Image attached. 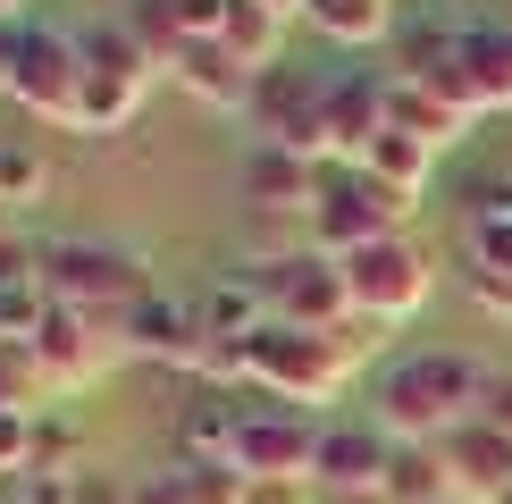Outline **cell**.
I'll return each mask as SVG.
<instances>
[{
	"label": "cell",
	"instance_id": "29",
	"mask_svg": "<svg viewBox=\"0 0 512 504\" xmlns=\"http://www.w3.org/2000/svg\"><path fill=\"white\" fill-rule=\"evenodd\" d=\"M479 420L512 437V370H487V378H479Z\"/></svg>",
	"mask_w": 512,
	"mask_h": 504
},
{
	"label": "cell",
	"instance_id": "1",
	"mask_svg": "<svg viewBox=\"0 0 512 504\" xmlns=\"http://www.w3.org/2000/svg\"><path fill=\"white\" fill-rule=\"evenodd\" d=\"M378 353V328L370 320H345V328H286V320H261L244 336V387L252 395H277V404H336L353 387V370Z\"/></svg>",
	"mask_w": 512,
	"mask_h": 504
},
{
	"label": "cell",
	"instance_id": "28",
	"mask_svg": "<svg viewBox=\"0 0 512 504\" xmlns=\"http://www.w3.org/2000/svg\"><path fill=\"white\" fill-rule=\"evenodd\" d=\"M34 395H42V378L26 362V345H0V412H34Z\"/></svg>",
	"mask_w": 512,
	"mask_h": 504
},
{
	"label": "cell",
	"instance_id": "27",
	"mask_svg": "<svg viewBox=\"0 0 512 504\" xmlns=\"http://www.w3.org/2000/svg\"><path fill=\"white\" fill-rule=\"evenodd\" d=\"M34 429H42V412H0V479L34 471Z\"/></svg>",
	"mask_w": 512,
	"mask_h": 504
},
{
	"label": "cell",
	"instance_id": "23",
	"mask_svg": "<svg viewBox=\"0 0 512 504\" xmlns=\"http://www.w3.org/2000/svg\"><path fill=\"white\" fill-rule=\"evenodd\" d=\"M378 496H387V504H445V496H454V479H445L437 446H395L387 488H378Z\"/></svg>",
	"mask_w": 512,
	"mask_h": 504
},
{
	"label": "cell",
	"instance_id": "6",
	"mask_svg": "<svg viewBox=\"0 0 512 504\" xmlns=\"http://www.w3.org/2000/svg\"><path fill=\"white\" fill-rule=\"evenodd\" d=\"M244 126L252 143H277V152H303V160H328V68H269L244 101Z\"/></svg>",
	"mask_w": 512,
	"mask_h": 504
},
{
	"label": "cell",
	"instance_id": "26",
	"mask_svg": "<svg viewBox=\"0 0 512 504\" xmlns=\"http://www.w3.org/2000/svg\"><path fill=\"white\" fill-rule=\"evenodd\" d=\"M462 269L512 278V219H462Z\"/></svg>",
	"mask_w": 512,
	"mask_h": 504
},
{
	"label": "cell",
	"instance_id": "15",
	"mask_svg": "<svg viewBox=\"0 0 512 504\" xmlns=\"http://www.w3.org/2000/svg\"><path fill=\"white\" fill-rule=\"evenodd\" d=\"M168 84H177V93H194L202 110H227V118H244V101H252V84H261V76H252V68H244L236 51H227L219 34H194L177 59H168Z\"/></svg>",
	"mask_w": 512,
	"mask_h": 504
},
{
	"label": "cell",
	"instance_id": "14",
	"mask_svg": "<svg viewBox=\"0 0 512 504\" xmlns=\"http://www.w3.org/2000/svg\"><path fill=\"white\" fill-rule=\"evenodd\" d=\"M437 462H445V479H454V496H471V504H504L512 496V437L487 429V420H462L454 437H437Z\"/></svg>",
	"mask_w": 512,
	"mask_h": 504
},
{
	"label": "cell",
	"instance_id": "30",
	"mask_svg": "<svg viewBox=\"0 0 512 504\" xmlns=\"http://www.w3.org/2000/svg\"><path fill=\"white\" fill-rule=\"evenodd\" d=\"M462 294H471L479 311H496V320H512V278H487V269H471V278H462Z\"/></svg>",
	"mask_w": 512,
	"mask_h": 504
},
{
	"label": "cell",
	"instance_id": "2",
	"mask_svg": "<svg viewBox=\"0 0 512 504\" xmlns=\"http://www.w3.org/2000/svg\"><path fill=\"white\" fill-rule=\"evenodd\" d=\"M479 362H462V353H395L387 370H378L370 387V420L395 437V446H437V437H454L462 420H479Z\"/></svg>",
	"mask_w": 512,
	"mask_h": 504
},
{
	"label": "cell",
	"instance_id": "20",
	"mask_svg": "<svg viewBox=\"0 0 512 504\" xmlns=\"http://www.w3.org/2000/svg\"><path fill=\"white\" fill-rule=\"evenodd\" d=\"M387 126H403V135H420L429 152H454L462 143V110H445L437 93H420V84H403V76H387Z\"/></svg>",
	"mask_w": 512,
	"mask_h": 504
},
{
	"label": "cell",
	"instance_id": "8",
	"mask_svg": "<svg viewBox=\"0 0 512 504\" xmlns=\"http://www.w3.org/2000/svg\"><path fill=\"white\" fill-rule=\"evenodd\" d=\"M244 278L261 286L269 320H286V328H345L353 320L345 261H328V252H261Z\"/></svg>",
	"mask_w": 512,
	"mask_h": 504
},
{
	"label": "cell",
	"instance_id": "24",
	"mask_svg": "<svg viewBox=\"0 0 512 504\" xmlns=\"http://www.w3.org/2000/svg\"><path fill=\"white\" fill-rule=\"evenodd\" d=\"M51 194V152L34 135H0V202L9 210H34Z\"/></svg>",
	"mask_w": 512,
	"mask_h": 504
},
{
	"label": "cell",
	"instance_id": "13",
	"mask_svg": "<svg viewBox=\"0 0 512 504\" xmlns=\"http://www.w3.org/2000/svg\"><path fill=\"white\" fill-rule=\"evenodd\" d=\"M387 135V76L370 68H328V160H370V143Z\"/></svg>",
	"mask_w": 512,
	"mask_h": 504
},
{
	"label": "cell",
	"instance_id": "7",
	"mask_svg": "<svg viewBox=\"0 0 512 504\" xmlns=\"http://www.w3.org/2000/svg\"><path fill=\"white\" fill-rule=\"evenodd\" d=\"M319 429H328V412H303V404H277V395H252V387H244L236 471H244V479H303V488H311Z\"/></svg>",
	"mask_w": 512,
	"mask_h": 504
},
{
	"label": "cell",
	"instance_id": "32",
	"mask_svg": "<svg viewBox=\"0 0 512 504\" xmlns=\"http://www.w3.org/2000/svg\"><path fill=\"white\" fill-rule=\"evenodd\" d=\"M311 488H303V479H252V496L244 504H303Z\"/></svg>",
	"mask_w": 512,
	"mask_h": 504
},
{
	"label": "cell",
	"instance_id": "9",
	"mask_svg": "<svg viewBox=\"0 0 512 504\" xmlns=\"http://www.w3.org/2000/svg\"><path fill=\"white\" fill-rule=\"evenodd\" d=\"M26 362L42 378V395H68V387H93L126 362V320H84V311H42V328L26 336Z\"/></svg>",
	"mask_w": 512,
	"mask_h": 504
},
{
	"label": "cell",
	"instance_id": "16",
	"mask_svg": "<svg viewBox=\"0 0 512 504\" xmlns=\"http://www.w3.org/2000/svg\"><path fill=\"white\" fill-rule=\"evenodd\" d=\"M319 177H328V160L277 152V143H252V152H244V202L261 210V219H277V210L311 219V202H319Z\"/></svg>",
	"mask_w": 512,
	"mask_h": 504
},
{
	"label": "cell",
	"instance_id": "33",
	"mask_svg": "<svg viewBox=\"0 0 512 504\" xmlns=\"http://www.w3.org/2000/svg\"><path fill=\"white\" fill-rule=\"evenodd\" d=\"M9 59H17V26L0 17V93H9Z\"/></svg>",
	"mask_w": 512,
	"mask_h": 504
},
{
	"label": "cell",
	"instance_id": "11",
	"mask_svg": "<svg viewBox=\"0 0 512 504\" xmlns=\"http://www.w3.org/2000/svg\"><path fill=\"white\" fill-rule=\"evenodd\" d=\"M387 462H395V437L378 429V420H328V429H319L311 488L319 496H378L387 488Z\"/></svg>",
	"mask_w": 512,
	"mask_h": 504
},
{
	"label": "cell",
	"instance_id": "18",
	"mask_svg": "<svg viewBox=\"0 0 512 504\" xmlns=\"http://www.w3.org/2000/svg\"><path fill=\"white\" fill-rule=\"evenodd\" d=\"M286 26H294V17L277 9V0H227V9H219V42L244 59L252 76L286 68Z\"/></svg>",
	"mask_w": 512,
	"mask_h": 504
},
{
	"label": "cell",
	"instance_id": "35",
	"mask_svg": "<svg viewBox=\"0 0 512 504\" xmlns=\"http://www.w3.org/2000/svg\"><path fill=\"white\" fill-rule=\"evenodd\" d=\"M445 504H471V496H445Z\"/></svg>",
	"mask_w": 512,
	"mask_h": 504
},
{
	"label": "cell",
	"instance_id": "19",
	"mask_svg": "<svg viewBox=\"0 0 512 504\" xmlns=\"http://www.w3.org/2000/svg\"><path fill=\"white\" fill-rule=\"evenodd\" d=\"M76 68L84 76H126V84H152L160 59L143 51L135 34L118 26V17H93V26H76Z\"/></svg>",
	"mask_w": 512,
	"mask_h": 504
},
{
	"label": "cell",
	"instance_id": "5",
	"mask_svg": "<svg viewBox=\"0 0 512 504\" xmlns=\"http://www.w3.org/2000/svg\"><path fill=\"white\" fill-rule=\"evenodd\" d=\"M345 294H353V320H370V328H395V320H412V311H429V294H437L429 244L387 236V244L345 252Z\"/></svg>",
	"mask_w": 512,
	"mask_h": 504
},
{
	"label": "cell",
	"instance_id": "10",
	"mask_svg": "<svg viewBox=\"0 0 512 504\" xmlns=\"http://www.w3.org/2000/svg\"><path fill=\"white\" fill-rule=\"evenodd\" d=\"M76 34L59 26H17V59H9V101L26 118H51V126H76Z\"/></svg>",
	"mask_w": 512,
	"mask_h": 504
},
{
	"label": "cell",
	"instance_id": "31",
	"mask_svg": "<svg viewBox=\"0 0 512 504\" xmlns=\"http://www.w3.org/2000/svg\"><path fill=\"white\" fill-rule=\"evenodd\" d=\"M135 504H194V496H185L177 462H168V471H152V479H135Z\"/></svg>",
	"mask_w": 512,
	"mask_h": 504
},
{
	"label": "cell",
	"instance_id": "21",
	"mask_svg": "<svg viewBox=\"0 0 512 504\" xmlns=\"http://www.w3.org/2000/svg\"><path fill=\"white\" fill-rule=\"evenodd\" d=\"M118 26L135 34L152 59H160V76H168V59H177L185 42H194V17H185V0H126V9H118Z\"/></svg>",
	"mask_w": 512,
	"mask_h": 504
},
{
	"label": "cell",
	"instance_id": "34",
	"mask_svg": "<svg viewBox=\"0 0 512 504\" xmlns=\"http://www.w3.org/2000/svg\"><path fill=\"white\" fill-rule=\"evenodd\" d=\"M9 9H17V0H0V17H9Z\"/></svg>",
	"mask_w": 512,
	"mask_h": 504
},
{
	"label": "cell",
	"instance_id": "12",
	"mask_svg": "<svg viewBox=\"0 0 512 504\" xmlns=\"http://www.w3.org/2000/svg\"><path fill=\"white\" fill-rule=\"evenodd\" d=\"M126 353H143V362L160 370H194L210 362V336H202V311L194 303H168V294H143L135 311H126Z\"/></svg>",
	"mask_w": 512,
	"mask_h": 504
},
{
	"label": "cell",
	"instance_id": "22",
	"mask_svg": "<svg viewBox=\"0 0 512 504\" xmlns=\"http://www.w3.org/2000/svg\"><path fill=\"white\" fill-rule=\"evenodd\" d=\"M361 168H370V177H387L395 194L420 202V194H429V177H437V152H429L420 135H403V126H387V135L370 143V160H361Z\"/></svg>",
	"mask_w": 512,
	"mask_h": 504
},
{
	"label": "cell",
	"instance_id": "4",
	"mask_svg": "<svg viewBox=\"0 0 512 504\" xmlns=\"http://www.w3.org/2000/svg\"><path fill=\"white\" fill-rule=\"evenodd\" d=\"M412 194H395L387 177H370V168H353V160H328V177H319V202H311V252H328V261H345V252L361 244H387L412 227Z\"/></svg>",
	"mask_w": 512,
	"mask_h": 504
},
{
	"label": "cell",
	"instance_id": "3",
	"mask_svg": "<svg viewBox=\"0 0 512 504\" xmlns=\"http://www.w3.org/2000/svg\"><path fill=\"white\" fill-rule=\"evenodd\" d=\"M42 294L84 320H126L143 303V252L110 236H59L42 244Z\"/></svg>",
	"mask_w": 512,
	"mask_h": 504
},
{
	"label": "cell",
	"instance_id": "17",
	"mask_svg": "<svg viewBox=\"0 0 512 504\" xmlns=\"http://www.w3.org/2000/svg\"><path fill=\"white\" fill-rule=\"evenodd\" d=\"M462 68H471L479 118H504L512 110V17H471L462 26Z\"/></svg>",
	"mask_w": 512,
	"mask_h": 504
},
{
	"label": "cell",
	"instance_id": "25",
	"mask_svg": "<svg viewBox=\"0 0 512 504\" xmlns=\"http://www.w3.org/2000/svg\"><path fill=\"white\" fill-rule=\"evenodd\" d=\"M177 479H185V496H194V504H244L252 496V479L227 454H177Z\"/></svg>",
	"mask_w": 512,
	"mask_h": 504
}]
</instances>
